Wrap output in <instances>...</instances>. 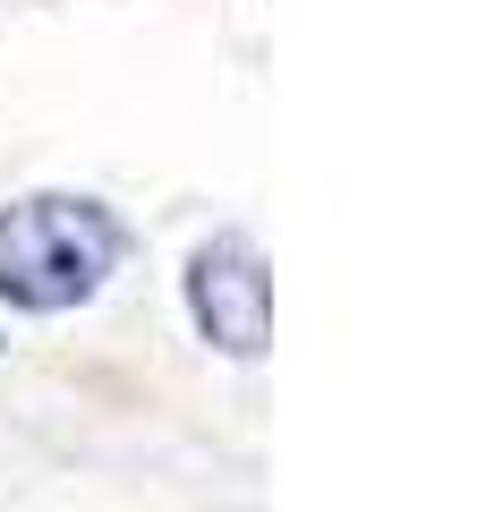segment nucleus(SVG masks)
Wrapping results in <instances>:
<instances>
[{"mask_svg": "<svg viewBox=\"0 0 486 512\" xmlns=\"http://www.w3.org/2000/svg\"><path fill=\"white\" fill-rule=\"evenodd\" d=\"M120 265V214L94 197H18L0 205V299L9 308H86Z\"/></svg>", "mask_w": 486, "mask_h": 512, "instance_id": "1", "label": "nucleus"}, {"mask_svg": "<svg viewBox=\"0 0 486 512\" xmlns=\"http://www.w3.org/2000/svg\"><path fill=\"white\" fill-rule=\"evenodd\" d=\"M265 248H256L248 231H222L205 239L197 256H188V316H197V333L214 350H231V359H265Z\"/></svg>", "mask_w": 486, "mask_h": 512, "instance_id": "2", "label": "nucleus"}]
</instances>
